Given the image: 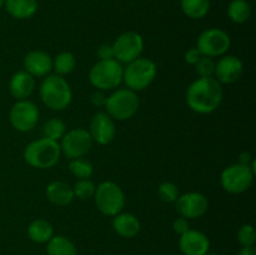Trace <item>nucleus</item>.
<instances>
[{"label": "nucleus", "instance_id": "f257e3e1", "mask_svg": "<svg viewBox=\"0 0 256 255\" xmlns=\"http://www.w3.org/2000/svg\"><path fill=\"white\" fill-rule=\"evenodd\" d=\"M224 90L215 78H199L186 90V102L198 114H210L222 104Z\"/></svg>", "mask_w": 256, "mask_h": 255}, {"label": "nucleus", "instance_id": "f03ea898", "mask_svg": "<svg viewBox=\"0 0 256 255\" xmlns=\"http://www.w3.org/2000/svg\"><path fill=\"white\" fill-rule=\"evenodd\" d=\"M42 102L52 110L66 109L72 100V92L69 82L60 75H46L39 88Z\"/></svg>", "mask_w": 256, "mask_h": 255}, {"label": "nucleus", "instance_id": "7ed1b4c3", "mask_svg": "<svg viewBox=\"0 0 256 255\" xmlns=\"http://www.w3.org/2000/svg\"><path fill=\"white\" fill-rule=\"evenodd\" d=\"M60 155L62 150L59 142L46 138L34 140L24 150L26 164L36 169H50L59 162Z\"/></svg>", "mask_w": 256, "mask_h": 255}, {"label": "nucleus", "instance_id": "20e7f679", "mask_svg": "<svg viewBox=\"0 0 256 255\" xmlns=\"http://www.w3.org/2000/svg\"><path fill=\"white\" fill-rule=\"evenodd\" d=\"M156 64L148 58H138L126 64L122 72V82L128 89L132 92H142L146 89L156 78Z\"/></svg>", "mask_w": 256, "mask_h": 255}, {"label": "nucleus", "instance_id": "39448f33", "mask_svg": "<svg viewBox=\"0 0 256 255\" xmlns=\"http://www.w3.org/2000/svg\"><path fill=\"white\" fill-rule=\"evenodd\" d=\"M124 66L116 59L99 60L89 72L90 84L96 90H112L122 82Z\"/></svg>", "mask_w": 256, "mask_h": 255}, {"label": "nucleus", "instance_id": "423d86ee", "mask_svg": "<svg viewBox=\"0 0 256 255\" xmlns=\"http://www.w3.org/2000/svg\"><path fill=\"white\" fill-rule=\"evenodd\" d=\"M106 114L116 122H124L134 116L139 108V98L136 92L128 88L116 89L109 95L105 104Z\"/></svg>", "mask_w": 256, "mask_h": 255}, {"label": "nucleus", "instance_id": "0eeeda50", "mask_svg": "<svg viewBox=\"0 0 256 255\" xmlns=\"http://www.w3.org/2000/svg\"><path fill=\"white\" fill-rule=\"evenodd\" d=\"M95 204L99 212L106 216H115L122 212L125 205V194L114 182H102L95 189Z\"/></svg>", "mask_w": 256, "mask_h": 255}, {"label": "nucleus", "instance_id": "6e6552de", "mask_svg": "<svg viewBox=\"0 0 256 255\" xmlns=\"http://www.w3.org/2000/svg\"><path fill=\"white\" fill-rule=\"evenodd\" d=\"M254 172L250 165L232 164L225 168L220 176V182L225 192L230 194H242L250 189L254 182Z\"/></svg>", "mask_w": 256, "mask_h": 255}, {"label": "nucleus", "instance_id": "1a4fd4ad", "mask_svg": "<svg viewBox=\"0 0 256 255\" xmlns=\"http://www.w3.org/2000/svg\"><path fill=\"white\" fill-rule=\"evenodd\" d=\"M232 40L229 34L219 28H209L199 35L196 48L202 56H222L230 49Z\"/></svg>", "mask_w": 256, "mask_h": 255}, {"label": "nucleus", "instance_id": "9d476101", "mask_svg": "<svg viewBox=\"0 0 256 255\" xmlns=\"http://www.w3.org/2000/svg\"><path fill=\"white\" fill-rule=\"evenodd\" d=\"M92 144L94 142L86 129L75 128L65 132L59 145L62 154L72 160L85 156L92 148Z\"/></svg>", "mask_w": 256, "mask_h": 255}, {"label": "nucleus", "instance_id": "9b49d317", "mask_svg": "<svg viewBox=\"0 0 256 255\" xmlns=\"http://www.w3.org/2000/svg\"><path fill=\"white\" fill-rule=\"evenodd\" d=\"M114 59L119 62L129 64L138 59L144 50V39L136 32H125L112 44Z\"/></svg>", "mask_w": 256, "mask_h": 255}, {"label": "nucleus", "instance_id": "f8f14e48", "mask_svg": "<svg viewBox=\"0 0 256 255\" xmlns=\"http://www.w3.org/2000/svg\"><path fill=\"white\" fill-rule=\"evenodd\" d=\"M9 120L12 126L18 132H30L39 122V109L30 100H16L10 109Z\"/></svg>", "mask_w": 256, "mask_h": 255}, {"label": "nucleus", "instance_id": "ddd939ff", "mask_svg": "<svg viewBox=\"0 0 256 255\" xmlns=\"http://www.w3.org/2000/svg\"><path fill=\"white\" fill-rule=\"evenodd\" d=\"M209 202L202 192H190L179 195L175 202V209L185 219H198L208 212Z\"/></svg>", "mask_w": 256, "mask_h": 255}, {"label": "nucleus", "instance_id": "4468645a", "mask_svg": "<svg viewBox=\"0 0 256 255\" xmlns=\"http://www.w3.org/2000/svg\"><path fill=\"white\" fill-rule=\"evenodd\" d=\"M92 142L99 145H108L114 140L116 134L115 120L105 112H95L90 122V130H88Z\"/></svg>", "mask_w": 256, "mask_h": 255}, {"label": "nucleus", "instance_id": "2eb2a0df", "mask_svg": "<svg viewBox=\"0 0 256 255\" xmlns=\"http://www.w3.org/2000/svg\"><path fill=\"white\" fill-rule=\"evenodd\" d=\"M244 65L235 55H222L218 62H215L214 78L220 84H232L238 82L242 75Z\"/></svg>", "mask_w": 256, "mask_h": 255}, {"label": "nucleus", "instance_id": "dca6fc26", "mask_svg": "<svg viewBox=\"0 0 256 255\" xmlns=\"http://www.w3.org/2000/svg\"><path fill=\"white\" fill-rule=\"evenodd\" d=\"M179 248L184 255H206L210 250V240L204 232L189 229L180 235Z\"/></svg>", "mask_w": 256, "mask_h": 255}, {"label": "nucleus", "instance_id": "f3484780", "mask_svg": "<svg viewBox=\"0 0 256 255\" xmlns=\"http://www.w3.org/2000/svg\"><path fill=\"white\" fill-rule=\"evenodd\" d=\"M24 70L34 78H44L52 70V58L42 50H32L22 60Z\"/></svg>", "mask_w": 256, "mask_h": 255}, {"label": "nucleus", "instance_id": "a211bd4d", "mask_svg": "<svg viewBox=\"0 0 256 255\" xmlns=\"http://www.w3.org/2000/svg\"><path fill=\"white\" fill-rule=\"evenodd\" d=\"M35 90V78L25 70L16 72L9 82V92L16 100H26Z\"/></svg>", "mask_w": 256, "mask_h": 255}, {"label": "nucleus", "instance_id": "6ab92c4d", "mask_svg": "<svg viewBox=\"0 0 256 255\" xmlns=\"http://www.w3.org/2000/svg\"><path fill=\"white\" fill-rule=\"evenodd\" d=\"M112 228L115 232L122 238H134L139 234L142 225L139 219L134 214L130 212H119L115 216H112Z\"/></svg>", "mask_w": 256, "mask_h": 255}, {"label": "nucleus", "instance_id": "aec40b11", "mask_svg": "<svg viewBox=\"0 0 256 255\" xmlns=\"http://www.w3.org/2000/svg\"><path fill=\"white\" fill-rule=\"evenodd\" d=\"M45 194H46L48 200L52 204L58 205V206L69 205L74 199L72 188L68 182H60V180H55V182H50L46 186Z\"/></svg>", "mask_w": 256, "mask_h": 255}, {"label": "nucleus", "instance_id": "412c9836", "mask_svg": "<svg viewBox=\"0 0 256 255\" xmlns=\"http://www.w3.org/2000/svg\"><path fill=\"white\" fill-rule=\"evenodd\" d=\"M4 8L14 19H29L38 12L36 0H5Z\"/></svg>", "mask_w": 256, "mask_h": 255}, {"label": "nucleus", "instance_id": "4be33fe9", "mask_svg": "<svg viewBox=\"0 0 256 255\" xmlns=\"http://www.w3.org/2000/svg\"><path fill=\"white\" fill-rule=\"evenodd\" d=\"M28 236L36 244H46L54 236V228L48 220L36 219L30 222L28 228Z\"/></svg>", "mask_w": 256, "mask_h": 255}, {"label": "nucleus", "instance_id": "5701e85b", "mask_svg": "<svg viewBox=\"0 0 256 255\" xmlns=\"http://www.w3.org/2000/svg\"><path fill=\"white\" fill-rule=\"evenodd\" d=\"M48 255H78L74 242L64 235H54L46 242Z\"/></svg>", "mask_w": 256, "mask_h": 255}, {"label": "nucleus", "instance_id": "b1692460", "mask_svg": "<svg viewBox=\"0 0 256 255\" xmlns=\"http://www.w3.org/2000/svg\"><path fill=\"white\" fill-rule=\"evenodd\" d=\"M228 16L235 24H244L252 16V8L246 0H232L228 6Z\"/></svg>", "mask_w": 256, "mask_h": 255}, {"label": "nucleus", "instance_id": "393cba45", "mask_svg": "<svg viewBox=\"0 0 256 255\" xmlns=\"http://www.w3.org/2000/svg\"><path fill=\"white\" fill-rule=\"evenodd\" d=\"M182 10L190 19H202L210 10V0H182Z\"/></svg>", "mask_w": 256, "mask_h": 255}, {"label": "nucleus", "instance_id": "a878e982", "mask_svg": "<svg viewBox=\"0 0 256 255\" xmlns=\"http://www.w3.org/2000/svg\"><path fill=\"white\" fill-rule=\"evenodd\" d=\"M75 66H76V59H75L74 54L69 52H60L52 59V69H54L55 74L60 75V76L69 75L70 72H74Z\"/></svg>", "mask_w": 256, "mask_h": 255}, {"label": "nucleus", "instance_id": "bb28decb", "mask_svg": "<svg viewBox=\"0 0 256 255\" xmlns=\"http://www.w3.org/2000/svg\"><path fill=\"white\" fill-rule=\"evenodd\" d=\"M69 170L78 179H89L94 172V166L89 160L84 158H76L70 160Z\"/></svg>", "mask_w": 256, "mask_h": 255}, {"label": "nucleus", "instance_id": "cd10ccee", "mask_svg": "<svg viewBox=\"0 0 256 255\" xmlns=\"http://www.w3.org/2000/svg\"><path fill=\"white\" fill-rule=\"evenodd\" d=\"M42 132H44V138L58 142L66 132V126H65V122L62 119L52 118L44 124Z\"/></svg>", "mask_w": 256, "mask_h": 255}, {"label": "nucleus", "instance_id": "c85d7f7f", "mask_svg": "<svg viewBox=\"0 0 256 255\" xmlns=\"http://www.w3.org/2000/svg\"><path fill=\"white\" fill-rule=\"evenodd\" d=\"M72 188V192H74V198H78L80 200H86L90 198H94L95 194V186L94 182L89 179H78Z\"/></svg>", "mask_w": 256, "mask_h": 255}, {"label": "nucleus", "instance_id": "c756f323", "mask_svg": "<svg viewBox=\"0 0 256 255\" xmlns=\"http://www.w3.org/2000/svg\"><path fill=\"white\" fill-rule=\"evenodd\" d=\"M158 194L159 198L165 202H175L179 198V189L174 182H164L158 188Z\"/></svg>", "mask_w": 256, "mask_h": 255}, {"label": "nucleus", "instance_id": "7c9ffc66", "mask_svg": "<svg viewBox=\"0 0 256 255\" xmlns=\"http://www.w3.org/2000/svg\"><path fill=\"white\" fill-rule=\"evenodd\" d=\"M195 72L199 78H214L215 62L212 58L202 56V59L195 64Z\"/></svg>", "mask_w": 256, "mask_h": 255}, {"label": "nucleus", "instance_id": "2f4dec72", "mask_svg": "<svg viewBox=\"0 0 256 255\" xmlns=\"http://www.w3.org/2000/svg\"><path fill=\"white\" fill-rule=\"evenodd\" d=\"M238 242L242 245V246H254L256 242V234L255 229L252 225L245 224L238 230Z\"/></svg>", "mask_w": 256, "mask_h": 255}, {"label": "nucleus", "instance_id": "473e14b6", "mask_svg": "<svg viewBox=\"0 0 256 255\" xmlns=\"http://www.w3.org/2000/svg\"><path fill=\"white\" fill-rule=\"evenodd\" d=\"M96 55L99 56V60L114 59V50H112V45L102 44L99 48H98Z\"/></svg>", "mask_w": 256, "mask_h": 255}, {"label": "nucleus", "instance_id": "72a5a7b5", "mask_svg": "<svg viewBox=\"0 0 256 255\" xmlns=\"http://www.w3.org/2000/svg\"><path fill=\"white\" fill-rule=\"evenodd\" d=\"M202 52H200L199 50H198L196 46L190 48V49H188L186 52H185V55H184L185 62H186L188 64H190V65H195V64H196V62H199L200 59H202Z\"/></svg>", "mask_w": 256, "mask_h": 255}, {"label": "nucleus", "instance_id": "f704fd0d", "mask_svg": "<svg viewBox=\"0 0 256 255\" xmlns=\"http://www.w3.org/2000/svg\"><path fill=\"white\" fill-rule=\"evenodd\" d=\"M172 229H174V232H176V234H184L185 232H188V230L190 229L189 222H188V219H185V218H178V219H175L174 222H172Z\"/></svg>", "mask_w": 256, "mask_h": 255}, {"label": "nucleus", "instance_id": "c9c22d12", "mask_svg": "<svg viewBox=\"0 0 256 255\" xmlns=\"http://www.w3.org/2000/svg\"><path fill=\"white\" fill-rule=\"evenodd\" d=\"M90 99H92V105H95V106H98V108H104L105 104H106L108 96L104 94V92H102V90H96V92H92Z\"/></svg>", "mask_w": 256, "mask_h": 255}, {"label": "nucleus", "instance_id": "e433bc0d", "mask_svg": "<svg viewBox=\"0 0 256 255\" xmlns=\"http://www.w3.org/2000/svg\"><path fill=\"white\" fill-rule=\"evenodd\" d=\"M252 162V155L250 152H244L240 154L239 156V164H244V165H250Z\"/></svg>", "mask_w": 256, "mask_h": 255}, {"label": "nucleus", "instance_id": "4c0bfd02", "mask_svg": "<svg viewBox=\"0 0 256 255\" xmlns=\"http://www.w3.org/2000/svg\"><path fill=\"white\" fill-rule=\"evenodd\" d=\"M238 255H255V248L254 246H242L240 249Z\"/></svg>", "mask_w": 256, "mask_h": 255}, {"label": "nucleus", "instance_id": "58836bf2", "mask_svg": "<svg viewBox=\"0 0 256 255\" xmlns=\"http://www.w3.org/2000/svg\"><path fill=\"white\" fill-rule=\"evenodd\" d=\"M4 2H5V0H0V9H2V8H4Z\"/></svg>", "mask_w": 256, "mask_h": 255}, {"label": "nucleus", "instance_id": "ea45409f", "mask_svg": "<svg viewBox=\"0 0 256 255\" xmlns=\"http://www.w3.org/2000/svg\"><path fill=\"white\" fill-rule=\"evenodd\" d=\"M206 255H216V254H209V252H208V254Z\"/></svg>", "mask_w": 256, "mask_h": 255}]
</instances>
